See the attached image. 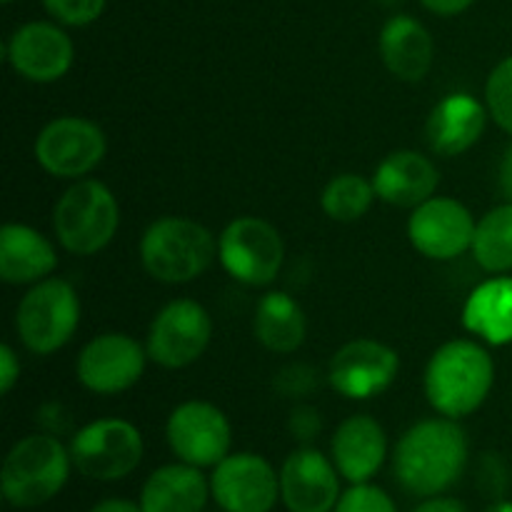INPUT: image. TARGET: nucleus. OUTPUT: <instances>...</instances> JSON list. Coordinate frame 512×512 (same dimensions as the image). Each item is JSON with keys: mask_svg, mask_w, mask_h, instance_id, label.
Masks as SVG:
<instances>
[{"mask_svg": "<svg viewBox=\"0 0 512 512\" xmlns=\"http://www.w3.org/2000/svg\"><path fill=\"white\" fill-rule=\"evenodd\" d=\"M470 253L485 273H512V203L498 205L478 220Z\"/></svg>", "mask_w": 512, "mask_h": 512, "instance_id": "obj_26", "label": "nucleus"}, {"mask_svg": "<svg viewBox=\"0 0 512 512\" xmlns=\"http://www.w3.org/2000/svg\"><path fill=\"white\" fill-rule=\"evenodd\" d=\"M58 268V250L40 230L8 223L0 230V280L8 285H35Z\"/></svg>", "mask_w": 512, "mask_h": 512, "instance_id": "obj_23", "label": "nucleus"}, {"mask_svg": "<svg viewBox=\"0 0 512 512\" xmlns=\"http://www.w3.org/2000/svg\"><path fill=\"white\" fill-rule=\"evenodd\" d=\"M375 198L373 180L358 173H340L320 193V208L335 223H355L368 215Z\"/></svg>", "mask_w": 512, "mask_h": 512, "instance_id": "obj_27", "label": "nucleus"}, {"mask_svg": "<svg viewBox=\"0 0 512 512\" xmlns=\"http://www.w3.org/2000/svg\"><path fill=\"white\" fill-rule=\"evenodd\" d=\"M378 50L385 68L405 83H420L433 68V35L413 15H393L380 28Z\"/></svg>", "mask_w": 512, "mask_h": 512, "instance_id": "obj_22", "label": "nucleus"}, {"mask_svg": "<svg viewBox=\"0 0 512 512\" xmlns=\"http://www.w3.org/2000/svg\"><path fill=\"white\" fill-rule=\"evenodd\" d=\"M20 380V358L13 345H0V393L8 395Z\"/></svg>", "mask_w": 512, "mask_h": 512, "instance_id": "obj_34", "label": "nucleus"}, {"mask_svg": "<svg viewBox=\"0 0 512 512\" xmlns=\"http://www.w3.org/2000/svg\"><path fill=\"white\" fill-rule=\"evenodd\" d=\"M3 3H15V0H3Z\"/></svg>", "mask_w": 512, "mask_h": 512, "instance_id": "obj_41", "label": "nucleus"}, {"mask_svg": "<svg viewBox=\"0 0 512 512\" xmlns=\"http://www.w3.org/2000/svg\"><path fill=\"white\" fill-rule=\"evenodd\" d=\"M168 448L180 463L213 470L233 448V425L218 405L208 400H185L175 405L165 423Z\"/></svg>", "mask_w": 512, "mask_h": 512, "instance_id": "obj_11", "label": "nucleus"}, {"mask_svg": "<svg viewBox=\"0 0 512 512\" xmlns=\"http://www.w3.org/2000/svg\"><path fill=\"white\" fill-rule=\"evenodd\" d=\"M120 228V205L113 190L95 178L75 180L53 208V233L70 255L100 253Z\"/></svg>", "mask_w": 512, "mask_h": 512, "instance_id": "obj_5", "label": "nucleus"}, {"mask_svg": "<svg viewBox=\"0 0 512 512\" xmlns=\"http://www.w3.org/2000/svg\"><path fill=\"white\" fill-rule=\"evenodd\" d=\"M410 512H468L463 500L450 498V495H433V498H423Z\"/></svg>", "mask_w": 512, "mask_h": 512, "instance_id": "obj_35", "label": "nucleus"}, {"mask_svg": "<svg viewBox=\"0 0 512 512\" xmlns=\"http://www.w3.org/2000/svg\"><path fill=\"white\" fill-rule=\"evenodd\" d=\"M488 105L473 93H450L433 105L425 123L430 150L440 158L463 155L483 138L488 125Z\"/></svg>", "mask_w": 512, "mask_h": 512, "instance_id": "obj_19", "label": "nucleus"}, {"mask_svg": "<svg viewBox=\"0 0 512 512\" xmlns=\"http://www.w3.org/2000/svg\"><path fill=\"white\" fill-rule=\"evenodd\" d=\"M395 483L415 498L445 495L460 483L470 463V443L453 418H425L410 425L393 453Z\"/></svg>", "mask_w": 512, "mask_h": 512, "instance_id": "obj_1", "label": "nucleus"}, {"mask_svg": "<svg viewBox=\"0 0 512 512\" xmlns=\"http://www.w3.org/2000/svg\"><path fill=\"white\" fill-rule=\"evenodd\" d=\"M213 338V318L190 298L170 300L155 313L145 338V350L155 365L180 370L203 358Z\"/></svg>", "mask_w": 512, "mask_h": 512, "instance_id": "obj_10", "label": "nucleus"}, {"mask_svg": "<svg viewBox=\"0 0 512 512\" xmlns=\"http://www.w3.org/2000/svg\"><path fill=\"white\" fill-rule=\"evenodd\" d=\"M73 470L70 448L58 435H25L5 455L0 493L10 508L35 510L63 493Z\"/></svg>", "mask_w": 512, "mask_h": 512, "instance_id": "obj_3", "label": "nucleus"}, {"mask_svg": "<svg viewBox=\"0 0 512 512\" xmlns=\"http://www.w3.org/2000/svg\"><path fill=\"white\" fill-rule=\"evenodd\" d=\"M218 258L233 280L250 288H265L283 268V235L273 223L258 215H240L220 233Z\"/></svg>", "mask_w": 512, "mask_h": 512, "instance_id": "obj_8", "label": "nucleus"}, {"mask_svg": "<svg viewBox=\"0 0 512 512\" xmlns=\"http://www.w3.org/2000/svg\"><path fill=\"white\" fill-rule=\"evenodd\" d=\"M210 500V478L178 460L160 465L145 478L138 503L143 512H205Z\"/></svg>", "mask_w": 512, "mask_h": 512, "instance_id": "obj_21", "label": "nucleus"}, {"mask_svg": "<svg viewBox=\"0 0 512 512\" xmlns=\"http://www.w3.org/2000/svg\"><path fill=\"white\" fill-rule=\"evenodd\" d=\"M478 220L465 203L445 195L413 208L408 218V240L423 258L448 263L473 248Z\"/></svg>", "mask_w": 512, "mask_h": 512, "instance_id": "obj_14", "label": "nucleus"}, {"mask_svg": "<svg viewBox=\"0 0 512 512\" xmlns=\"http://www.w3.org/2000/svg\"><path fill=\"white\" fill-rule=\"evenodd\" d=\"M400 373V355L373 338L345 343L328 365V383L348 400H370L383 395Z\"/></svg>", "mask_w": 512, "mask_h": 512, "instance_id": "obj_15", "label": "nucleus"}, {"mask_svg": "<svg viewBox=\"0 0 512 512\" xmlns=\"http://www.w3.org/2000/svg\"><path fill=\"white\" fill-rule=\"evenodd\" d=\"M5 60L28 83H58L73 68L75 45L60 25L33 20L13 30L5 43Z\"/></svg>", "mask_w": 512, "mask_h": 512, "instance_id": "obj_16", "label": "nucleus"}, {"mask_svg": "<svg viewBox=\"0 0 512 512\" xmlns=\"http://www.w3.org/2000/svg\"><path fill=\"white\" fill-rule=\"evenodd\" d=\"M288 430L300 445H310L318 438L320 430H323V418H320V413L313 405H295L290 410Z\"/></svg>", "mask_w": 512, "mask_h": 512, "instance_id": "obj_33", "label": "nucleus"}, {"mask_svg": "<svg viewBox=\"0 0 512 512\" xmlns=\"http://www.w3.org/2000/svg\"><path fill=\"white\" fill-rule=\"evenodd\" d=\"M390 455L388 433L373 415H350L330 438V458L345 483H373Z\"/></svg>", "mask_w": 512, "mask_h": 512, "instance_id": "obj_18", "label": "nucleus"}, {"mask_svg": "<svg viewBox=\"0 0 512 512\" xmlns=\"http://www.w3.org/2000/svg\"><path fill=\"white\" fill-rule=\"evenodd\" d=\"M73 468L95 483L125 480L140 468L145 440L130 420L100 418L83 425L70 440Z\"/></svg>", "mask_w": 512, "mask_h": 512, "instance_id": "obj_7", "label": "nucleus"}, {"mask_svg": "<svg viewBox=\"0 0 512 512\" xmlns=\"http://www.w3.org/2000/svg\"><path fill=\"white\" fill-rule=\"evenodd\" d=\"M375 3H380V5H388V8H390V5H395V3H398V0H375Z\"/></svg>", "mask_w": 512, "mask_h": 512, "instance_id": "obj_40", "label": "nucleus"}, {"mask_svg": "<svg viewBox=\"0 0 512 512\" xmlns=\"http://www.w3.org/2000/svg\"><path fill=\"white\" fill-rule=\"evenodd\" d=\"M220 512H273L280 503V470L258 453H230L210 473Z\"/></svg>", "mask_w": 512, "mask_h": 512, "instance_id": "obj_12", "label": "nucleus"}, {"mask_svg": "<svg viewBox=\"0 0 512 512\" xmlns=\"http://www.w3.org/2000/svg\"><path fill=\"white\" fill-rule=\"evenodd\" d=\"M80 325V298L63 278L30 285L15 310V333L33 355H53L73 340Z\"/></svg>", "mask_w": 512, "mask_h": 512, "instance_id": "obj_6", "label": "nucleus"}, {"mask_svg": "<svg viewBox=\"0 0 512 512\" xmlns=\"http://www.w3.org/2000/svg\"><path fill=\"white\" fill-rule=\"evenodd\" d=\"M440 170L420 150H393L378 163L373 188L383 203L393 208H418L438 193Z\"/></svg>", "mask_w": 512, "mask_h": 512, "instance_id": "obj_20", "label": "nucleus"}, {"mask_svg": "<svg viewBox=\"0 0 512 512\" xmlns=\"http://www.w3.org/2000/svg\"><path fill=\"white\" fill-rule=\"evenodd\" d=\"M475 483L478 490L490 500H500L508 493V465L498 453H485L478 463V473H475Z\"/></svg>", "mask_w": 512, "mask_h": 512, "instance_id": "obj_32", "label": "nucleus"}, {"mask_svg": "<svg viewBox=\"0 0 512 512\" xmlns=\"http://www.w3.org/2000/svg\"><path fill=\"white\" fill-rule=\"evenodd\" d=\"M108 140L98 123L80 115L50 120L33 143L40 168L58 180H83L103 163Z\"/></svg>", "mask_w": 512, "mask_h": 512, "instance_id": "obj_9", "label": "nucleus"}, {"mask_svg": "<svg viewBox=\"0 0 512 512\" xmlns=\"http://www.w3.org/2000/svg\"><path fill=\"white\" fill-rule=\"evenodd\" d=\"M333 512H398V505L380 485L355 483L343 490Z\"/></svg>", "mask_w": 512, "mask_h": 512, "instance_id": "obj_29", "label": "nucleus"}, {"mask_svg": "<svg viewBox=\"0 0 512 512\" xmlns=\"http://www.w3.org/2000/svg\"><path fill=\"white\" fill-rule=\"evenodd\" d=\"M108 0H43L45 10L58 20L60 25L83 28L95 23L103 15Z\"/></svg>", "mask_w": 512, "mask_h": 512, "instance_id": "obj_31", "label": "nucleus"}, {"mask_svg": "<svg viewBox=\"0 0 512 512\" xmlns=\"http://www.w3.org/2000/svg\"><path fill=\"white\" fill-rule=\"evenodd\" d=\"M463 325L493 348L512 343V275H493L473 288L463 305Z\"/></svg>", "mask_w": 512, "mask_h": 512, "instance_id": "obj_24", "label": "nucleus"}, {"mask_svg": "<svg viewBox=\"0 0 512 512\" xmlns=\"http://www.w3.org/2000/svg\"><path fill=\"white\" fill-rule=\"evenodd\" d=\"M483 512H512V500H508V498L493 500V503H490Z\"/></svg>", "mask_w": 512, "mask_h": 512, "instance_id": "obj_39", "label": "nucleus"}, {"mask_svg": "<svg viewBox=\"0 0 512 512\" xmlns=\"http://www.w3.org/2000/svg\"><path fill=\"white\" fill-rule=\"evenodd\" d=\"M255 340L275 355H293L308 335V318L293 295L270 290L258 300L253 315Z\"/></svg>", "mask_w": 512, "mask_h": 512, "instance_id": "obj_25", "label": "nucleus"}, {"mask_svg": "<svg viewBox=\"0 0 512 512\" xmlns=\"http://www.w3.org/2000/svg\"><path fill=\"white\" fill-rule=\"evenodd\" d=\"M498 180H500V190H503V195L508 198V203H512V145L505 150L503 160H500Z\"/></svg>", "mask_w": 512, "mask_h": 512, "instance_id": "obj_38", "label": "nucleus"}, {"mask_svg": "<svg viewBox=\"0 0 512 512\" xmlns=\"http://www.w3.org/2000/svg\"><path fill=\"white\" fill-rule=\"evenodd\" d=\"M485 105L490 118L512 135V55L490 70L485 83Z\"/></svg>", "mask_w": 512, "mask_h": 512, "instance_id": "obj_28", "label": "nucleus"}, {"mask_svg": "<svg viewBox=\"0 0 512 512\" xmlns=\"http://www.w3.org/2000/svg\"><path fill=\"white\" fill-rule=\"evenodd\" d=\"M138 250L150 278L165 285H185L213 265L218 240L198 220L163 215L145 228Z\"/></svg>", "mask_w": 512, "mask_h": 512, "instance_id": "obj_4", "label": "nucleus"}, {"mask_svg": "<svg viewBox=\"0 0 512 512\" xmlns=\"http://www.w3.org/2000/svg\"><path fill=\"white\" fill-rule=\"evenodd\" d=\"M148 350L128 333H100L80 350L75 375L95 395H120L135 388L145 373Z\"/></svg>", "mask_w": 512, "mask_h": 512, "instance_id": "obj_13", "label": "nucleus"}, {"mask_svg": "<svg viewBox=\"0 0 512 512\" xmlns=\"http://www.w3.org/2000/svg\"><path fill=\"white\" fill-rule=\"evenodd\" d=\"M495 385V360L483 343L448 340L428 360L423 388L430 408L443 418L463 420L478 413Z\"/></svg>", "mask_w": 512, "mask_h": 512, "instance_id": "obj_2", "label": "nucleus"}, {"mask_svg": "<svg viewBox=\"0 0 512 512\" xmlns=\"http://www.w3.org/2000/svg\"><path fill=\"white\" fill-rule=\"evenodd\" d=\"M333 458L313 445H298L280 465V503L288 512H333L343 488Z\"/></svg>", "mask_w": 512, "mask_h": 512, "instance_id": "obj_17", "label": "nucleus"}, {"mask_svg": "<svg viewBox=\"0 0 512 512\" xmlns=\"http://www.w3.org/2000/svg\"><path fill=\"white\" fill-rule=\"evenodd\" d=\"M320 373L308 363H290L280 368L273 378V388L278 390L283 398L303 400L318 390Z\"/></svg>", "mask_w": 512, "mask_h": 512, "instance_id": "obj_30", "label": "nucleus"}, {"mask_svg": "<svg viewBox=\"0 0 512 512\" xmlns=\"http://www.w3.org/2000/svg\"><path fill=\"white\" fill-rule=\"evenodd\" d=\"M430 13L440 15V18H453V15L465 13L475 0H420Z\"/></svg>", "mask_w": 512, "mask_h": 512, "instance_id": "obj_36", "label": "nucleus"}, {"mask_svg": "<svg viewBox=\"0 0 512 512\" xmlns=\"http://www.w3.org/2000/svg\"><path fill=\"white\" fill-rule=\"evenodd\" d=\"M88 512H143L138 500L130 498H103L93 505Z\"/></svg>", "mask_w": 512, "mask_h": 512, "instance_id": "obj_37", "label": "nucleus"}]
</instances>
